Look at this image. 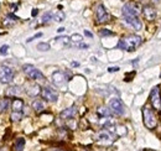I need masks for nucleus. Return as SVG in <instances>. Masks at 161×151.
<instances>
[{
  "label": "nucleus",
  "mask_w": 161,
  "mask_h": 151,
  "mask_svg": "<svg viewBox=\"0 0 161 151\" xmlns=\"http://www.w3.org/2000/svg\"><path fill=\"white\" fill-rule=\"evenodd\" d=\"M22 115H24L22 112H13L11 113V120L18 123V121H20L21 119H22Z\"/></svg>",
  "instance_id": "obj_23"
},
{
  "label": "nucleus",
  "mask_w": 161,
  "mask_h": 151,
  "mask_svg": "<svg viewBox=\"0 0 161 151\" xmlns=\"http://www.w3.org/2000/svg\"><path fill=\"white\" fill-rule=\"evenodd\" d=\"M135 75V72H131V73H129V75H126V77H125V81H131L130 78L133 77V76Z\"/></svg>",
  "instance_id": "obj_35"
},
{
  "label": "nucleus",
  "mask_w": 161,
  "mask_h": 151,
  "mask_svg": "<svg viewBox=\"0 0 161 151\" xmlns=\"http://www.w3.org/2000/svg\"><path fill=\"white\" fill-rule=\"evenodd\" d=\"M21 91L19 87H16V86H14V87H10V88H8L6 91H5V95L6 97H15V95L20 94Z\"/></svg>",
  "instance_id": "obj_16"
},
{
  "label": "nucleus",
  "mask_w": 161,
  "mask_h": 151,
  "mask_svg": "<svg viewBox=\"0 0 161 151\" xmlns=\"http://www.w3.org/2000/svg\"><path fill=\"white\" fill-rule=\"evenodd\" d=\"M22 71L26 75V77H29L30 79H34V81H43L45 79V76L41 73L40 70H37L32 64H25L22 67Z\"/></svg>",
  "instance_id": "obj_4"
},
{
  "label": "nucleus",
  "mask_w": 161,
  "mask_h": 151,
  "mask_svg": "<svg viewBox=\"0 0 161 151\" xmlns=\"http://www.w3.org/2000/svg\"><path fill=\"white\" fill-rule=\"evenodd\" d=\"M142 11V8L139 3H135V1H130V3H126L124 6H123V16H139Z\"/></svg>",
  "instance_id": "obj_3"
},
{
  "label": "nucleus",
  "mask_w": 161,
  "mask_h": 151,
  "mask_svg": "<svg viewBox=\"0 0 161 151\" xmlns=\"http://www.w3.org/2000/svg\"><path fill=\"white\" fill-rule=\"evenodd\" d=\"M96 140L98 143H101V144H110L114 139H113V134L112 132H109L108 130H102V131L97 134Z\"/></svg>",
  "instance_id": "obj_10"
},
{
  "label": "nucleus",
  "mask_w": 161,
  "mask_h": 151,
  "mask_svg": "<svg viewBox=\"0 0 161 151\" xmlns=\"http://www.w3.org/2000/svg\"><path fill=\"white\" fill-rule=\"evenodd\" d=\"M97 113L99 116L102 118H109V115H110V110L109 109H107V108H104V107H101L98 110H97Z\"/></svg>",
  "instance_id": "obj_22"
},
{
  "label": "nucleus",
  "mask_w": 161,
  "mask_h": 151,
  "mask_svg": "<svg viewBox=\"0 0 161 151\" xmlns=\"http://www.w3.org/2000/svg\"><path fill=\"white\" fill-rule=\"evenodd\" d=\"M140 151H144V150H140Z\"/></svg>",
  "instance_id": "obj_42"
},
{
  "label": "nucleus",
  "mask_w": 161,
  "mask_h": 151,
  "mask_svg": "<svg viewBox=\"0 0 161 151\" xmlns=\"http://www.w3.org/2000/svg\"><path fill=\"white\" fill-rule=\"evenodd\" d=\"M142 14L145 16V19L149 20V21H153L156 18V10L155 8H153L151 5H146L142 8Z\"/></svg>",
  "instance_id": "obj_13"
},
{
  "label": "nucleus",
  "mask_w": 161,
  "mask_h": 151,
  "mask_svg": "<svg viewBox=\"0 0 161 151\" xmlns=\"http://www.w3.org/2000/svg\"><path fill=\"white\" fill-rule=\"evenodd\" d=\"M51 19H52V14H51V13H46V14L42 16V22L46 24V22H48Z\"/></svg>",
  "instance_id": "obj_29"
},
{
  "label": "nucleus",
  "mask_w": 161,
  "mask_h": 151,
  "mask_svg": "<svg viewBox=\"0 0 161 151\" xmlns=\"http://www.w3.org/2000/svg\"><path fill=\"white\" fill-rule=\"evenodd\" d=\"M25 148V139L24 137H19L15 143V150L16 151H22Z\"/></svg>",
  "instance_id": "obj_20"
},
{
  "label": "nucleus",
  "mask_w": 161,
  "mask_h": 151,
  "mask_svg": "<svg viewBox=\"0 0 161 151\" xmlns=\"http://www.w3.org/2000/svg\"><path fill=\"white\" fill-rule=\"evenodd\" d=\"M119 71V67H109L108 68V72H118Z\"/></svg>",
  "instance_id": "obj_32"
},
{
  "label": "nucleus",
  "mask_w": 161,
  "mask_h": 151,
  "mask_svg": "<svg viewBox=\"0 0 161 151\" xmlns=\"http://www.w3.org/2000/svg\"><path fill=\"white\" fill-rule=\"evenodd\" d=\"M57 31H58V32H63V31H64V29H63V27H60V29H58V30H57Z\"/></svg>",
  "instance_id": "obj_39"
},
{
  "label": "nucleus",
  "mask_w": 161,
  "mask_h": 151,
  "mask_svg": "<svg viewBox=\"0 0 161 151\" xmlns=\"http://www.w3.org/2000/svg\"><path fill=\"white\" fill-rule=\"evenodd\" d=\"M64 18H66V15H64V13L63 11H57L55 15H53V19H55V21H57V22H61V21H63L64 20Z\"/></svg>",
  "instance_id": "obj_24"
},
{
  "label": "nucleus",
  "mask_w": 161,
  "mask_h": 151,
  "mask_svg": "<svg viewBox=\"0 0 161 151\" xmlns=\"http://www.w3.org/2000/svg\"><path fill=\"white\" fill-rule=\"evenodd\" d=\"M76 113H77V108L73 105V107H69V108L62 110L60 114V116H61V119H63V120H68V119H72V118L76 115Z\"/></svg>",
  "instance_id": "obj_14"
},
{
  "label": "nucleus",
  "mask_w": 161,
  "mask_h": 151,
  "mask_svg": "<svg viewBox=\"0 0 161 151\" xmlns=\"http://www.w3.org/2000/svg\"><path fill=\"white\" fill-rule=\"evenodd\" d=\"M142 119H144V125L150 129L154 130L158 125V116L155 112L149 107V105H144L142 108Z\"/></svg>",
  "instance_id": "obj_2"
},
{
  "label": "nucleus",
  "mask_w": 161,
  "mask_h": 151,
  "mask_svg": "<svg viewBox=\"0 0 161 151\" xmlns=\"http://www.w3.org/2000/svg\"><path fill=\"white\" fill-rule=\"evenodd\" d=\"M71 41H73V42H76V43H80V42L83 41V37H82L80 35H78V34H75V35H72Z\"/></svg>",
  "instance_id": "obj_27"
},
{
  "label": "nucleus",
  "mask_w": 161,
  "mask_h": 151,
  "mask_svg": "<svg viewBox=\"0 0 161 151\" xmlns=\"http://www.w3.org/2000/svg\"><path fill=\"white\" fill-rule=\"evenodd\" d=\"M141 43H142V40H141L140 36H138V35H129V36H125V37L121 38L120 41H119V43H118V47L120 50L131 52L136 47H139Z\"/></svg>",
  "instance_id": "obj_1"
},
{
  "label": "nucleus",
  "mask_w": 161,
  "mask_h": 151,
  "mask_svg": "<svg viewBox=\"0 0 161 151\" xmlns=\"http://www.w3.org/2000/svg\"><path fill=\"white\" fill-rule=\"evenodd\" d=\"M56 40H57V41H61V42H63V43H66V45L69 42V37H67V36H63V37H57Z\"/></svg>",
  "instance_id": "obj_31"
},
{
  "label": "nucleus",
  "mask_w": 161,
  "mask_h": 151,
  "mask_svg": "<svg viewBox=\"0 0 161 151\" xmlns=\"http://www.w3.org/2000/svg\"><path fill=\"white\" fill-rule=\"evenodd\" d=\"M31 14H32V16H36V15H37V14H39V10H37V9H34V10H32V13H31Z\"/></svg>",
  "instance_id": "obj_36"
},
{
  "label": "nucleus",
  "mask_w": 161,
  "mask_h": 151,
  "mask_svg": "<svg viewBox=\"0 0 161 151\" xmlns=\"http://www.w3.org/2000/svg\"><path fill=\"white\" fill-rule=\"evenodd\" d=\"M32 108H34L35 112H41V110H43V109H45L43 102H41V100H35V102L32 103Z\"/></svg>",
  "instance_id": "obj_21"
},
{
  "label": "nucleus",
  "mask_w": 161,
  "mask_h": 151,
  "mask_svg": "<svg viewBox=\"0 0 161 151\" xmlns=\"http://www.w3.org/2000/svg\"><path fill=\"white\" fill-rule=\"evenodd\" d=\"M37 50L39 51H48L50 50V45L46 43V42H41L37 45Z\"/></svg>",
  "instance_id": "obj_26"
},
{
  "label": "nucleus",
  "mask_w": 161,
  "mask_h": 151,
  "mask_svg": "<svg viewBox=\"0 0 161 151\" xmlns=\"http://www.w3.org/2000/svg\"><path fill=\"white\" fill-rule=\"evenodd\" d=\"M99 35L101 36H112V35H114L112 31H109V30H107V29H102L101 31H99Z\"/></svg>",
  "instance_id": "obj_28"
},
{
  "label": "nucleus",
  "mask_w": 161,
  "mask_h": 151,
  "mask_svg": "<svg viewBox=\"0 0 161 151\" xmlns=\"http://www.w3.org/2000/svg\"><path fill=\"white\" fill-rule=\"evenodd\" d=\"M8 50H9V46H8V45L1 46V47H0V55H1V56L6 55V53H8Z\"/></svg>",
  "instance_id": "obj_30"
},
{
  "label": "nucleus",
  "mask_w": 161,
  "mask_h": 151,
  "mask_svg": "<svg viewBox=\"0 0 161 151\" xmlns=\"http://www.w3.org/2000/svg\"><path fill=\"white\" fill-rule=\"evenodd\" d=\"M9 105H10V100L9 98H4L0 100V112H6L9 109Z\"/></svg>",
  "instance_id": "obj_19"
},
{
  "label": "nucleus",
  "mask_w": 161,
  "mask_h": 151,
  "mask_svg": "<svg viewBox=\"0 0 161 151\" xmlns=\"http://www.w3.org/2000/svg\"><path fill=\"white\" fill-rule=\"evenodd\" d=\"M24 109V102L21 99H14L13 102V112H22Z\"/></svg>",
  "instance_id": "obj_17"
},
{
  "label": "nucleus",
  "mask_w": 161,
  "mask_h": 151,
  "mask_svg": "<svg viewBox=\"0 0 161 151\" xmlns=\"http://www.w3.org/2000/svg\"><path fill=\"white\" fill-rule=\"evenodd\" d=\"M77 66H78L77 62H72V67H77Z\"/></svg>",
  "instance_id": "obj_38"
},
{
  "label": "nucleus",
  "mask_w": 161,
  "mask_h": 151,
  "mask_svg": "<svg viewBox=\"0 0 161 151\" xmlns=\"http://www.w3.org/2000/svg\"><path fill=\"white\" fill-rule=\"evenodd\" d=\"M14 76H15V72L13 68L4 66V64L0 66V82L1 83H5V84L10 83L14 79Z\"/></svg>",
  "instance_id": "obj_5"
},
{
  "label": "nucleus",
  "mask_w": 161,
  "mask_h": 151,
  "mask_svg": "<svg viewBox=\"0 0 161 151\" xmlns=\"http://www.w3.org/2000/svg\"><path fill=\"white\" fill-rule=\"evenodd\" d=\"M153 1H154V3H159L160 0H153Z\"/></svg>",
  "instance_id": "obj_40"
},
{
  "label": "nucleus",
  "mask_w": 161,
  "mask_h": 151,
  "mask_svg": "<svg viewBox=\"0 0 161 151\" xmlns=\"http://www.w3.org/2000/svg\"><path fill=\"white\" fill-rule=\"evenodd\" d=\"M126 134V128L124 126H115V135L117 136H123Z\"/></svg>",
  "instance_id": "obj_25"
},
{
  "label": "nucleus",
  "mask_w": 161,
  "mask_h": 151,
  "mask_svg": "<svg viewBox=\"0 0 161 151\" xmlns=\"http://www.w3.org/2000/svg\"><path fill=\"white\" fill-rule=\"evenodd\" d=\"M41 36H42V34H37V35H35V36H34V37H30L29 38V40H27V42H31V41H32V40H35V38H37V37H41Z\"/></svg>",
  "instance_id": "obj_34"
},
{
  "label": "nucleus",
  "mask_w": 161,
  "mask_h": 151,
  "mask_svg": "<svg viewBox=\"0 0 161 151\" xmlns=\"http://www.w3.org/2000/svg\"><path fill=\"white\" fill-rule=\"evenodd\" d=\"M109 109H110V112H113V113L117 114V115H124V113H125V107H124L123 102H121L119 98L110 99V102H109Z\"/></svg>",
  "instance_id": "obj_6"
},
{
  "label": "nucleus",
  "mask_w": 161,
  "mask_h": 151,
  "mask_svg": "<svg viewBox=\"0 0 161 151\" xmlns=\"http://www.w3.org/2000/svg\"><path fill=\"white\" fill-rule=\"evenodd\" d=\"M18 21V18L16 16H14L13 14H9V15H6V18L4 19V26H11V25H14L15 22Z\"/></svg>",
  "instance_id": "obj_18"
},
{
  "label": "nucleus",
  "mask_w": 161,
  "mask_h": 151,
  "mask_svg": "<svg viewBox=\"0 0 161 151\" xmlns=\"http://www.w3.org/2000/svg\"><path fill=\"white\" fill-rule=\"evenodd\" d=\"M41 95H42L43 99H46L48 102H56L57 98H58V93L55 89H52L51 87H45L41 91Z\"/></svg>",
  "instance_id": "obj_9"
},
{
  "label": "nucleus",
  "mask_w": 161,
  "mask_h": 151,
  "mask_svg": "<svg viewBox=\"0 0 161 151\" xmlns=\"http://www.w3.org/2000/svg\"><path fill=\"white\" fill-rule=\"evenodd\" d=\"M124 18V21L129 25V26H131L134 30H136V31H139L141 30V27H142V24H141V21L139 20L138 16H123Z\"/></svg>",
  "instance_id": "obj_11"
},
{
  "label": "nucleus",
  "mask_w": 161,
  "mask_h": 151,
  "mask_svg": "<svg viewBox=\"0 0 161 151\" xmlns=\"http://www.w3.org/2000/svg\"><path fill=\"white\" fill-rule=\"evenodd\" d=\"M84 35H86V36H88V37H93V35H92L89 31H87V30L84 31Z\"/></svg>",
  "instance_id": "obj_37"
},
{
  "label": "nucleus",
  "mask_w": 161,
  "mask_h": 151,
  "mask_svg": "<svg viewBox=\"0 0 161 151\" xmlns=\"http://www.w3.org/2000/svg\"><path fill=\"white\" fill-rule=\"evenodd\" d=\"M76 46L77 47H80V48H88V45H86V43H76Z\"/></svg>",
  "instance_id": "obj_33"
},
{
  "label": "nucleus",
  "mask_w": 161,
  "mask_h": 151,
  "mask_svg": "<svg viewBox=\"0 0 161 151\" xmlns=\"http://www.w3.org/2000/svg\"><path fill=\"white\" fill-rule=\"evenodd\" d=\"M150 102L153 104V107L155 109H161V94H160V87L156 86L153 88L151 93H150Z\"/></svg>",
  "instance_id": "obj_7"
},
{
  "label": "nucleus",
  "mask_w": 161,
  "mask_h": 151,
  "mask_svg": "<svg viewBox=\"0 0 161 151\" xmlns=\"http://www.w3.org/2000/svg\"><path fill=\"white\" fill-rule=\"evenodd\" d=\"M66 81H68V79H67V77H66V75H64L63 72L56 71V72L52 75V82H53V84L57 86V87H62V86L66 83Z\"/></svg>",
  "instance_id": "obj_12"
},
{
  "label": "nucleus",
  "mask_w": 161,
  "mask_h": 151,
  "mask_svg": "<svg viewBox=\"0 0 161 151\" xmlns=\"http://www.w3.org/2000/svg\"><path fill=\"white\" fill-rule=\"evenodd\" d=\"M96 18H97V22L99 24H104V22H108L110 16L105 9V6L103 4H99L97 6V10H96Z\"/></svg>",
  "instance_id": "obj_8"
},
{
  "label": "nucleus",
  "mask_w": 161,
  "mask_h": 151,
  "mask_svg": "<svg viewBox=\"0 0 161 151\" xmlns=\"http://www.w3.org/2000/svg\"><path fill=\"white\" fill-rule=\"evenodd\" d=\"M26 93L30 95V97H36V95H39L41 93L40 87H39L37 84L30 86V87H27V89H26Z\"/></svg>",
  "instance_id": "obj_15"
},
{
  "label": "nucleus",
  "mask_w": 161,
  "mask_h": 151,
  "mask_svg": "<svg viewBox=\"0 0 161 151\" xmlns=\"http://www.w3.org/2000/svg\"><path fill=\"white\" fill-rule=\"evenodd\" d=\"M52 151H62V150H52Z\"/></svg>",
  "instance_id": "obj_41"
}]
</instances>
